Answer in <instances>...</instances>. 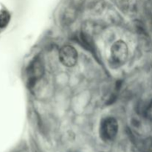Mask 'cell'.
Instances as JSON below:
<instances>
[{
	"instance_id": "cell-1",
	"label": "cell",
	"mask_w": 152,
	"mask_h": 152,
	"mask_svg": "<svg viewBox=\"0 0 152 152\" xmlns=\"http://www.w3.org/2000/svg\"><path fill=\"white\" fill-rule=\"evenodd\" d=\"M129 57L128 45L123 40H118L112 45L110 53L109 63L114 68L125 65Z\"/></svg>"
},
{
	"instance_id": "cell-2",
	"label": "cell",
	"mask_w": 152,
	"mask_h": 152,
	"mask_svg": "<svg viewBox=\"0 0 152 152\" xmlns=\"http://www.w3.org/2000/svg\"><path fill=\"white\" fill-rule=\"evenodd\" d=\"M119 126L117 121L114 117H108L101 121L99 127V134L105 141H111L114 140L118 133Z\"/></svg>"
},
{
	"instance_id": "cell-3",
	"label": "cell",
	"mask_w": 152,
	"mask_h": 152,
	"mask_svg": "<svg viewBox=\"0 0 152 152\" xmlns=\"http://www.w3.org/2000/svg\"><path fill=\"white\" fill-rule=\"evenodd\" d=\"M28 83L30 87L34 86L36 82L39 80L45 73V66L42 59L40 56H36L28 66L27 70Z\"/></svg>"
},
{
	"instance_id": "cell-4",
	"label": "cell",
	"mask_w": 152,
	"mask_h": 152,
	"mask_svg": "<svg viewBox=\"0 0 152 152\" xmlns=\"http://www.w3.org/2000/svg\"><path fill=\"white\" fill-rule=\"evenodd\" d=\"M59 58L62 64L71 68L76 65L78 59V53L75 48L71 45H64L59 52Z\"/></svg>"
},
{
	"instance_id": "cell-5",
	"label": "cell",
	"mask_w": 152,
	"mask_h": 152,
	"mask_svg": "<svg viewBox=\"0 0 152 152\" xmlns=\"http://www.w3.org/2000/svg\"><path fill=\"white\" fill-rule=\"evenodd\" d=\"M10 14L6 10H2L0 13V28H3L7 25L10 22Z\"/></svg>"
},
{
	"instance_id": "cell-6",
	"label": "cell",
	"mask_w": 152,
	"mask_h": 152,
	"mask_svg": "<svg viewBox=\"0 0 152 152\" xmlns=\"http://www.w3.org/2000/svg\"><path fill=\"white\" fill-rule=\"evenodd\" d=\"M144 115L147 120L152 121V99L150 101L148 105H147L146 108L145 109L144 111Z\"/></svg>"
}]
</instances>
